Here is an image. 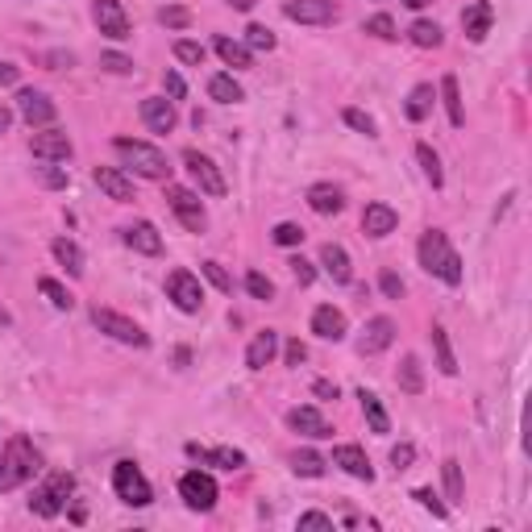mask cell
Returning a JSON list of instances; mask_svg holds the SVG:
<instances>
[{"label":"cell","instance_id":"obj_1","mask_svg":"<svg viewBox=\"0 0 532 532\" xmlns=\"http://www.w3.org/2000/svg\"><path fill=\"white\" fill-rule=\"evenodd\" d=\"M420 266L429 275H437L441 283H449V287H458L462 283V258H458V249L449 246V238H445L441 229H429L424 238H420Z\"/></svg>","mask_w":532,"mask_h":532},{"label":"cell","instance_id":"obj_2","mask_svg":"<svg viewBox=\"0 0 532 532\" xmlns=\"http://www.w3.org/2000/svg\"><path fill=\"white\" fill-rule=\"evenodd\" d=\"M38 466H42V458H38L34 445L25 441V437H13L0 449V491H17L22 483H30L38 475Z\"/></svg>","mask_w":532,"mask_h":532},{"label":"cell","instance_id":"obj_3","mask_svg":"<svg viewBox=\"0 0 532 532\" xmlns=\"http://www.w3.org/2000/svg\"><path fill=\"white\" fill-rule=\"evenodd\" d=\"M113 150H117V159H121L125 167L134 170V175H142V179H167V175H170L167 154H162L159 146H150V142H134V137H113Z\"/></svg>","mask_w":532,"mask_h":532},{"label":"cell","instance_id":"obj_4","mask_svg":"<svg viewBox=\"0 0 532 532\" xmlns=\"http://www.w3.org/2000/svg\"><path fill=\"white\" fill-rule=\"evenodd\" d=\"M71 487H75V483H71V475H50L42 487L30 495V511H34V516H42V520H55L58 511L67 508Z\"/></svg>","mask_w":532,"mask_h":532},{"label":"cell","instance_id":"obj_5","mask_svg":"<svg viewBox=\"0 0 532 532\" xmlns=\"http://www.w3.org/2000/svg\"><path fill=\"white\" fill-rule=\"evenodd\" d=\"M92 325L100 328V333H109L113 341H121V345H137V350H146L150 337L142 333V325H134L129 317H121V312H113V308H92Z\"/></svg>","mask_w":532,"mask_h":532},{"label":"cell","instance_id":"obj_6","mask_svg":"<svg viewBox=\"0 0 532 532\" xmlns=\"http://www.w3.org/2000/svg\"><path fill=\"white\" fill-rule=\"evenodd\" d=\"M113 491H117V499H121V503H129V508H146L150 499H154L146 475H142L134 462H117L113 466Z\"/></svg>","mask_w":532,"mask_h":532},{"label":"cell","instance_id":"obj_7","mask_svg":"<svg viewBox=\"0 0 532 532\" xmlns=\"http://www.w3.org/2000/svg\"><path fill=\"white\" fill-rule=\"evenodd\" d=\"M167 300L179 308V312L196 317V312L205 308V292H200V279H196L192 271H170V275H167Z\"/></svg>","mask_w":532,"mask_h":532},{"label":"cell","instance_id":"obj_8","mask_svg":"<svg viewBox=\"0 0 532 532\" xmlns=\"http://www.w3.org/2000/svg\"><path fill=\"white\" fill-rule=\"evenodd\" d=\"M179 495L192 511H213L216 499H221V491H216L213 475H205V470H188V475L179 478Z\"/></svg>","mask_w":532,"mask_h":532},{"label":"cell","instance_id":"obj_9","mask_svg":"<svg viewBox=\"0 0 532 532\" xmlns=\"http://www.w3.org/2000/svg\"><path fill=\"white\" fill-rule=\"evenodd\" d=\"M167 205H170V213L183 221L188 233H205L208 213H205V205H200V196L196 192H188V188H167Z\"/></svg>","mask_w":532,"mask_h":532},{"label":"cell","instance_id":"obj_10","mask_svg":"<svg viewBox=\"0 0 532 532\" xmlns=\"http://www.w3.org/2000/svg\"><path fill=\"white\" fill-rule=\"evenodd\" d=\"M183 167L192 170V179L200 183V192L205 196H225V175L216 170V162L200 150H183Z\"/></svg>","mask_w":532,"mask_h":532},{"label":"cell","instance_id":"obj_11","mask_svg":"<svg viewBox=\"0 0 532 532\" xmlns=\"http://www.w3.org/2000/svg\"><path fill=\"white\" fill-rule=\"evenodd\" d=\"M283 17L300 25H333L337 22V4L333 0H287Z\"/></svg>","mask_w":532,"mask_h":532},{"label":"cell","instance_id":"obj_12","mask_svg":"<svg viewBox=\"0 0 532 532\" xmlns=\"http://www.w3.org/2000/svg\"><path fill=\"white\" fill-rule=\"evenodd\" d=\"M92 22L100 30L104 38H113V42H125L129 38V17H125L121 0H96L92 4Z\"/></svg>","mask_w":532,"mask_h":532},{"label":"cell","instance_id":"obj_13","mask_svg":"<svg viewBox=\"0 0 532 532\" xmlns=\"http://www.w3.org/2000/svg\"><path fill=\"white\" fill-rule=\"evenodd\" d=\"M30 150H34V159H42V162H67L71 159V137L63 134V129H50V125H46L42 134H34Z\"/></svg>","mask_w":532,"mask_h":532},{"label":"cell","instance_id":"obj_14","mask_svg":"<svg viewBox=\"0 0 532 532\" xmlns=\"http://www.w3.org/2000/svg\"><path fill=\"white\" fill-rule=\"evenodd\" d=\"M142 121H146L150 134H170L175 129V100H167V96H146L142 100Z\"/></svg>","mask_w":532,"mask_h":532},{"label":"cell","instance_id":"obj_15","mask_svg":"<svg viewBox=\"0 0 532 532\" xmlns=\"http://www.w3.org/2000/svg\"><path fill=\"white\" fill-rule=\"evenodd\" d=\"M17 113H22L30 125H50V121H55V104H50L46 92L22 88V92H17Z\"/></svg>","mask_w":532,"mask_h":532},{"label":"cell","instance_id":"obj_16","mask_svg":"<svg viewBox=\"0 0 532 532\" xmlns=\"http://www.w3.org/2000/svg\"><path fill=\"white\" fill-rule=\"evenodd\" d=\"M96 188H100L109 200H117V205H129L134 200V183H129V175L125 170H117V167H96Z\"/></svg>","mask_w":532,"mask_h":532},{"label":"cell","instance_id":"obj_17","mask_svg":"<svg viewBox=\"0 0 532 532\" xmlns=\"http://www.w3.org/2000/svg\"><path fill=\"white\" fill-rule=\"evenodd\" d=\"M491 22H495V4H491V0H475V4L462 13V30L470 42H483V38L491 34Z\"/></svg>","mask_w":532,"mask_h":532},{"label":"cell","instance_id":"obj_18","mask_svg":"<svg viewBox=\"0 0 532 532\" xmlns=\"http://www.w3.org/2000/svg\"><path fill=\"white\" fill-rule=\"evenodd\" d=\"M396 341V320L391 317H374L371 325H366V333H362V341H358V353H383L387 345Z\"/></svg>","mask_w":532,"mask_h":532},{"label":"cell","instance_id":"obj_19","mask_svg":"<svg viewBox=\"0 0 532 532\" xmlns=\"http://www.w3.org/2000/svg\"><path fill=\"white\" fill-rule=\"evenodd\" d=\"M125 246L134 249V254H146V258H159L162 254V238L150 221H137V225L125 229Z\"/></svg>","mask_w":532,"mask_h":532},{"label":"cell","instance_id":"obj_20","mask_svg":"<svg viewBox=\"0 0 532 532\" xmlns=\"http://www.w3.org/2000/svg\"><path fill=\"white\" fill-rule=\"evenodd\" d=\"M287 424H292L295 432H304V437H312V441H325V437H333V429H328V420L320 416L317 408H292L287 412Z\"/></svg>","mask_w":532,"mask_h":532},{"label":"cell","instance_id":"obj_21","mask_svg":"<svg viewBox=\"0 0 532 532\" xmlns=\"http://www.w3.org/2000/svg\"><path fill=\"white\" fill-rule=\"evenodd\" d=\"M275 353H279V333H275V328H262V333H254V341H249L246 366L249 371H262V366L275 362Z\"/></svg>","mask_w":532,"mask_h":532},{"label":"cell","instance_id":"obj_22","mask_svg":"<svg viewBox=\"0 0 532 532\" xmlns=\"http://www.w3.org/2000/svg\"><path fill=\"white\" fill-rule=\"evenodd\" d=\"M333 466H341L350 478H362V483H371V478H374L371 458H366L358 445H337V449H333Z\"/></svg>","mask_w":532,"mask_h":532},{"label":"cell","instance_id":"obj_23","mask_svg":"<svg viewBox=\"0 0 532 532\" xmlns=\"http://www.w3.org/2000/svg\"><path fill=\"white\" fill-rule=\"evenodd\" d=\"M312 333L325 341H341L345 337V312L333 304H320L317 312H312Z\"/></svg>","mask_w":532,"mask_h":532},{"label":"cell","instance_id":"obj_24","mask_svg":"<svg viewBox=\"0 0 532 532\" xmlns=\"http://www.w3.org/2000/svg\"><path fill=\"white\" fill-rule=\"evenodd\" d=\"M396 225H399V216L391 205H366V213H362L366 238H387V233H396Z\"/></svg>","mask_w":532,"mask_h":532},{"label":"cell","instance_id":"obj_25","mask_svg":"<svg viewBox=\"0 0 532 532\" xmlns=\"http://www.w3.org/2000/svg\"><path fill=\"white\" fill-rule=\"evenodd\" d=\"M188 453H192L196 462H205V466H216V470H241L246 466V453L241 449H205V445H188Z\"/></svg>","mask_w":532,"mask_h":532},{"label":"cell","instance_id":"obj_26","mask_svg":"<svg viewBox=\"0 0 532 532\" xmlns=\"http://www.w3.org/2000/svg\"><path fill=\"white\" fill-rule=\"evenodd\" d=\"M308 208L320 216H337L341 208H345V196H341L333 183H312V188H308Z\"/></svg>","mask_w":532,"mask_h":532},{"label":"cell","instance_id":"obj_27","mask_svg":"<svg viewBox=\"0 0 532 532\" xmlns=\"http://www.w3.org/2000/svg\"><path fill=\"white\" fill-rule=\"evenodd\" d=\"M320 266H325V275L333 279V283H350V279H353L350 254H345L341 246H333V241H328V246H320Z\"/></svg>","mask_w":532,"mask_h":532},{"label":"cell","instance_id":"obj_28","mask_svg":"<svg viewBox=\"0 0 532 532\" xmlns=\"http://www.w3.org/2000/svg\"><path fill=\"white\" fill-rule=\"evenodd\" d=\"M216 55H221V63L225 67H233V71H246V67H254V50H249L246 42H238V38H216Z\"/></svg>","mask_w":532,"mask_h":532},{"label":"cell","instance_id":"obj_29","mask_svg":"<svg viewBox=\"0 0 532 532\" xmlns=\"http://www.w3.org/2000/svg\"><path fill=\"white\" fill-rule=\"evenodd\" d=\"M441 100H445V113H449V125H453V129H462V125H466L462 88H458V80H453V75H445V80H441Z\"/></svg>","mask_w":532,"mask_h":532},{"label":"cell","instance_id":"obj_30","mask_svg":"<svg viewBox=\"0 0 532 532\" xmlns=\"http://www.w3.org/2000/svg\"><path fill=\"white\" fill-rule=\"evenodd\" d=\"M358 399H362V412H366V424H371V432H391V420H387L383 412V399L374 396V391H358Z\"/></svg>","mask_w":532,"mask_h":532},{"label":"cell","instance_id":"obj_31","mask_svg":"<svg viewBox=\"0 0 532 532\" xmlns=\"http://www.w3.org/2000/svg\"><path fill=\"white\" fill-rule=\"evenodd\" d=\"M399 391H408V396H420L424 391V371H420V358L416 353H408L404 362H399Z\"/></svg>","mask_w":532,"mask_h":532},{"label":"cell","instance_id":"obj_32","mask_svg":"<svg viewBox=\"0 0 532 532\" xmlns=\"http://www.w3.org/2000/svg\"><path fill=\"white\" fill-rule=\"evenodd\" d=\"M432 83H416L412 88V96H408V104H404V113H408V121H424V117L432 113Z\"/></svg>","mask_w":532,"mask_h":532},{"label":"cell","instance_id":"obj_33","mask_svg":"<svg viewBox=\"0 0 532 532\" xmlns=\"http://www.w3.org/2000/svg\"><path fill=\"white\" fill-rule=\"evenodd\" d=\"M208 96H213V100H221V104L246 100V92H241V83L233 80V75H213V80H208Z\"/></svg>","mask_w":532,"mask_h":532},{"label":"cell","instance_id":"obj_34","mask_svg":"<svg viewBox=\"0 0 532 532\" xmlns=\"http://www.w3.org/2000/svg\"><path fill=\"white\" fill-rule=\"evenodd\" d=\"M408 38H412V46H420V50H437V46L445 42V34H441V25L437 22H412Z\"/></svg>","mask_w":532,"mask_h":532},{"label":"cell","instance_id":"obj_35","mask_svg":"<svg viewBox=\"0 0 532 532\" xmlns=\"http://www.w3.org/2000/svg\"><path fill=\"white\" fill-rule=\"evenodd\" d=\"M432 350H437V366H441V374H458V358H453V345L449 337H445V328L441 325H432Z\"/></svg>","mask_w":532,"mask_h":532},{"label":"cell","instance_id":"obj_36","mask_svg":"<svg viewBox=\"0 0 532 532\" xmlns=\"http://www.w3.org/2000/svg\"><path fill=\"white\" fill-rule=\"evenodd\" d=\"M50 249H55V258L63 262V266H67V275H83V249L75 246L71 238H58Z\"/></svg>","mask_w":532,"mask_h":532},{"label":"cell","instance_id":"obj_37","mask_svg":"<svg viewBox=\"0 0 532 532\" xmlns=\"http://www.w3.org/2000/svg\"><path fill=\"white\" fill-rule=\"evenodd\" d=\"M325 458H320V453H312V449H300V453H295V458H292V470H295V475H300V478H320V475H325Z\"/></svg>","mask_w":532,"mask_h":532},{"label":"cell","instance_id":"obj_38","mask_svg":"<svg viewBox=\"0 0 532 532\" xmlns=\"http://www.w3.org/2000/svg\"><path fill=\"white\" fill-rule=\"evenodd\" d=\"M38 292H42L46 300H50V308H58V312H71V304H75V295L63 283H55V279H38Z\"/></svg>","mask_w":532,"mask_h":532},{"label":"cell","instance_id":"obj_39","mask_svg":"<svg viewBox=\"0 0 532 532\" xmlns=\"http://www.w3.org/2000/svg\"><path fill=\"white\" fill-rule=\"evenodd\" d=\"M416 159H420V167H424V179H429L432 188H441V183H445V175H441V159L432 154L429 142H420V146H416Z\"/></svg>","mask_w":532,"mask_h":532},{"label":"cell","instance_id":"obj_40","mask_svg":"<svg viewBox=\"0 0 532 532\" xmlns=\"http://www.w3.org/2000/svg\"><path fill=\"white\" fill-rule=\"evenodd\" d=\"M175 58H179V63H188V67H205L208 50L200 42H188V38H179V42H175Z\"/></svg>","mask_w":532,"mask_h":532},{"label":"cell","instance_id":"obj_41","mask_svg":"<svg viewBox=\"0 0 532 532\" xmlns=\"http://www.w3.org/2000/svg\"><path fill=\"white\" fill-rule=\"evenodd\" d=\"M441 475H445V495H449V503H462V466L449 458V462L441 466Z\"/></svg>","mask_w":532,"mask_h":532},{"label":"cell","instance_id":"obj_42","mask_svg":"<svg viewBox=\"0 0 532 532\" xmlns=\"http://www.w3.org/2000/svg\"><path fill=\"white\" fill-rule=\"evenodd\" d=\"M345 125L350 129H358V134H366V137H379V125H374V117L371 113H362V109H345Z\"/></svg>","mask_w":532,"mask_h":532},{"label":"cell","instance_id":"obj_43","mask_svg":"<svg viewBox=\"0 0 532 532\" xmlns=\"http://www.w3.org/2000/svg\"><path fill=\"white\" fill-rule=\"evenodd\" d=\"M159 22L167 25V30H188V25H192V9H183V4H167V9L159 13Z\"/></svg>","mask_w":532,"mask_h":532},{"label":"cell","instance_id":"obj_44","mask_svg":"<svg viewBox=\"0 0 532 532\" xmlns=\"http://www.w3.org/2000/svg\"><path fill=\"white\" fill-rule=\"evenodd\" d=\"M271 238H275V246H287V249H292V246H300V241H304V229L295 225V221H283V225H275Z\"/></svg>","mask_w":532,"mask_h":532},{"label":"cell","instance_id":"obj_45","mask_svg":"<svg viewBox=\"0 0 532 532\" xmlns=\"http://www.w3.org/2000/svg\"><path fill=\"white\" fill-rule=\"evenodd\" d=\"M246 292L254 295V300H275V283L266 279V275H258V271L246 275Z\"/></svg>","mask_w":532,"mask_h":532},{"label":"cell","instance_id":"obj_46","mask_svg":"<svg viewBox=\"0 0 532 532\" xmlns=\"http://www.w3.org/2000/svg\"><path fill=\"white\" fill-rule=\"evenodd\" d=\"M366 34L383 38V42H391V38H399V34H396V22H391V17H387V13H374L371 22H366Z\"/></svg>","mask_w":532,"mask_h":532},{"label":"cell","instance_id":"obj_47","mask_svg":"<svg viewBox=\"0 0 532 532\" xmlns=\"http://www.w3.org/2000/svg\"><path fill=\"white\" fill-rule=\"evenodd\" d=\"M200 271H205V279L216 287V292H233V279H229V271L221 266V262H205Z\"/></svg>","mask_w":532,"mask_h":532},{"label":"cell","instance_id":"obj_48","mask_svg":"<svg viewBox=\"0 0 532 532\" xmlns=\"http://www.w3.org/2000/svg\"><path fill=\"white\" fill-rule=\"evenodd\" d=\"M246 46L249 50H275V34L266 25H249L246 30Z\"/></svg>","mask_w":532,"mask_h":532},{"label":"cell","instance_id":"obj_49","mask_svg":"<svg viewBox=\"0 0 532 532\" xmlns=\"http://www.w3.org/2000/svg\"><path fill=\"white\" fill-rule=\"evenodd\" d=\"M412 499H416L420 508H429L437 520H445V516H449V508H445V503H437V495H432L429 487H416V491H412Z\"/></svg>","mask_w":532,"mask_h":532},{"label":"cell","instance_id":"obj_50","mask_svg":"<svg viewBox=\"0 0 532 532\" xmlns=\"http://www.w3.org/2000/svg\"><path fill=\"white\" fill-rule=\"evenodd\" d=\"M100 67L113 71V75H129V71H134V58H125V55H117V50H109V55H100Z\"/></svg>","mask_w":532,"mask_h":532},{"label":"cell","instance_id":"obj_51","mask_svg":"<svg viewBox=\"0 0 532 532\" xmlns=\"http://www.w3.org/2000/svg\"><path fill=\"white\" fill-rule=\"evenodd\" d=\"M287 266H292V275H295V283H300V287H308L312 279H317V266H312L308 258H292Z\"/></svg>","mask_w":532,"mask_h":532},{"label":"cell","instance_id":"obj_52","mask_svg":"<svg viewBox=\"0 0 532 532\" xmlns=\"http://www.w3.org/2000/svg\"><path fill=\"white\" fill-rule=\"evenodd\" d=\"M379 287H383L387 300H399V295H404V279H399L396 271H383V275H379Z\"/></svg>","mask_w":532,"mask_h":532},{"label":"cell","instance_id":"obj_53","mask_svg":"<svg viewBox=\"0 0 532 532\" xmlns=\"http://www.w3.org/2000/svg\"><path fill=\"white\" fill-rule=\"evenodd\" d=\"M162 88H167L170 100H183V96H188V83H183L179 71H167V75H162Z\"/></svg>","mask_w":532,"mask_h":532},{"label":"cell","instance_id":"obj_54","mask_svg":"<svg viewBox=\"0 0 532 532\" xmlns=\"http://www.w3.org/2000/svg\"><path fill=\"white\" fill-rule=\"evenodd\" d=\"M416 462V445H396V449H391V466H396V470H408V466Z\"/></svg>","mask_w":532,"mask_h":532},{"label":"cell","instance_id":"obj_55","mask_svg":"<svg viewBox=\"0 0 532 532\" xmlns=\"http://www.w3.org/2000/svg\"><path fill=\"white\" fill-rule=\"evenodd\" d=\"M38 179H42L46 188H67V170H55L46 162V167H38Z\"/></svg>","mask_w":532,"mask_h":532},{"label":"cell","instance_id":"obj_56","mask_svg":"<svg viewBox=\"0 0 532 532\" xmlns=\"http://www.w3.org/2000/svg\"><path fill=\"white\" fill-rule=\"evenodd\" d=\"M300 528H333V516H325V511H304V516H300Z\"/></svg>","mask_w":532,"mask_h":532},{"label":"cell","instance_id":"obj_57","mask_svg":"<svg viewBox=\"0 0 532 532\" xmlns=\"http://www.w3.org/2000/svg\"><path fill=\"white\" fill-rule=\"evenodd\" d=\"M283 358H287V366H300V362H304V358H308V345H304V341H287Z\"/></svg>","mask_w":532,"mask_h":532},{"label":"cell","instance_id":"obj_58","mask_svg":"<svg viewBox=\"0 0 532 532\" xmlns=\"http://www.w3.org/2000/svg\"><path fill=\"white\" fill-rule=\"evenodd\" d=\"M22 80V67H13V63H0V88H9V83Z\"/></svg>","mask_w":532,"mask_h":532},{"label":"cell","instance_id":"obj_59","mask_svg":"<svg viewBox=\"0 0 532 532\" xmlns=\"http://www.w3.org/2000/svg\"><path fill=\"white\" fill-rule=\"evenodd\" d=\"M312 391H317L320 399H337V387H333V383H325V379H320V383H312Z\"/></svg>","mask_w":532,"mask_h":532},{"label":"cell","instance_id":"obj_60","mask_svg":"<svg viewBox=\"0 0 532 532\" xmlns=\"http://www.w3.org/2000/svg\"><path fill=\"white\" fill-rule=\"evenodd\" d=\"M225 4H233V9H238V13H249V9H254V4H258V0H225Z\"/></svg>","mask_w":532,"mask_h":532},{"label":"cell","instance_id":"obj_61","mask_svg":"<svg viewBox=\"0 0 532 532\" xmlns=\"http://www.w3.org/2000/svg\"><path fill=\"white\" fill-rule=\"evenodd\" d=\"M9 125H13V113H9V109H4V104H0V134H4Z\"/></svg>","mask_w":532,"mask_h":532},{"label":"cell","instance_id":"obj_62","mask_svg":"<svg viewBox=\"0 0 532 532\" xmlns=\"http://www.w3.org/2000/svg\"><path fill=\"white\" fill-rule=\"evenodd\" d=\"M404 4H408V9H424V4H429V0H404Z\"/></svg>","mask_w":532,"mask_h":532}]
</instances>
